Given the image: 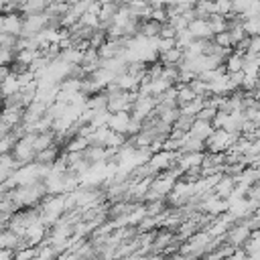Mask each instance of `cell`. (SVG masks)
<instances>
[{
    "instance_id": "cell-5",
    "label": "cell",
    "mask_w": 260,
    "mask_h": 260,
    "mask_svg": "<svg viewBox=\"0 0 260 260\" xmlns=\"http://www.w3.org/2000/svg\"><path fill=\"white\" fill-rule=\"evenodd\" d=\"M2 32L4 35H18V32H22V22L18 20V16H14V14H10V16H4L2 18Z\"/></svg>"
},
{
    "instance_id": "cell-2",
    "label": "cell",
    "mask_w": 260,
    "mask_h": 260,
    "mask_svg": "<svg viewBox=\"0 0 260 260\" xmlns=\"http://www.w3.org/2000/svg\"><path fill=\"white\" fill-rule=\"evenodd\" d=\"M175 175H177V171L175 173H165L158 179H154L146 189L148 191V199L154 201V199H160V197L169 195L173 191V187H175Z\"/></svg>"
},
{
    "instance_id": "cell-4",
    "label": "cell",
    "mask_w": 260,
    "mask_h": 260,
    "mask_svg": "<svg viewBox=\"0 0 260 260\" xmlns=\"http://www.w3.org/2000/svg\"><path fill=\"white\" fill-rule=\"evenodd\" d=\"M242 250L252 258V260H260V230L252 232L250 238L246 240V244L242 246Z\"/></svg>"
},
{
    "instance_id": "cell-1",
    "label": "cell",
    "mask_w": 260,
    "mask_h": 260,
    "mask_svg": "<svg viewBox=\"0 0 260 260\" xmlns=\"http://www.w3.org/2000/svg\"><path fill=\"white\" fill-rule=\"evenodd\" d=\"M236 140H238V132H230V130H223V128H213V132L207 136L205 144L211 152H223V150H230Z\"/></svg>"
},
{
    "instance_id": "cell-3",
    "label": "cell",
    "mask_w": 260,
    "mask_h": 260,
    "mask_svg": "<svg viewBox=\"0 0 260 260\" xmlns=\"http://www.w3.org/2000/svg\"><path fill=\"white\" fill-rule=\"evenodd\" d=\"M130 114L128 112H114V116L110 114V118H108V128L110 130H114V132H120V134H126V130H128V124H130Z\"/></svg>"
}]
</instances>
